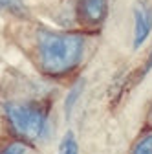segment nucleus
<instances>
[{
	"label": "nucleus",
	"instance_id": "f257e3e1",
	"mask_svg": "<svg viewBox=\"0 0 152 154\" xmlns=\"http://www.w3.org/2000/svg\"><path fill=\"white\" fill-rule=\"evenodd\" d=\"M86 44V33L39 28L35 33V50L41 72L51 79L73 73L83 64Z\"/></svg>",
	"mask_w": 152,
	"mask_h": 154
},
{
	"label": "nucleus",
	"instance_id": "f03ea898",
	"mask_svg": "<svg viewBox=\"0 0 152 154\" xmlns=\"http://www.w3.org/2000/svg\"><path fill=\"white\" fill-rule=\"evenodd\" d=\"M2 114L17 140L26 145H41L51 136L50 105L41 99H8L2 103Z\"/></svg>",
	"mask_w": 152,
	"mask_h": 154
},
{
	"label": "nucleus",
	"instance_id": "0eeeda50",
	"mask_svg": "<svg viewBox=\"0 0 152 154\" xmlns=\"http://www.w3.org/2000/svg\"><path fill=\"white\" fill-rule=\"evenodd\" d=\"M55 154H79V141L73 132H66L61 138Z\"/></svg>",
	"mask_w": 152,
	"mask_h": 154
},
{
	"label": "nucleus",
	"instance_id": "1a4fd4ad",
	"mask_svg": "<svg viewBox=\"0 0 152 154\" xmlns=\"http://www.w3.org/2000/svg\"><path fill=\"white\" fill-rule=\"evenodd\" d=\"M28 147L29 145H26L20 140H13L0 147V154H28Z\"/></svg>",
	"mask_w": 152,
	"mask_h": 154
},
{
	"label": "nucleus",
	"instance_id": "6e6552de",
	"mask_svg": "<svg viewBox=\"0 0 152 154\" xmlns=\"http://www.w3.org/2000/svg\"><path fill=\"white\" fill-rule=\"evenodd\" d=\"M0 13H11L15 17H20L26 13L24 0H0Z\"/></svg>",
	"mask_w": 152,
	"mask_h": 154
},
{
	"label": "nucleus",
	"instance_id": "7ed1b4c3",
	"mask_svg": "<svg viewBox=\"0 0 152 154\" xmlns=\"http://www.w3.org/2000/svg\"><path fill=\"white\" fill-rule=\"evenodd\" d=\"M110 11V0H77L75 2V15L79 22L92 29L99 28L108 17Z\"/></svg>",
	"mask_w": 152,
	"mask_h": 154
},
{
	"label": "nucleus",
	"instance_id": "9d476101",
	"mask_svg": "<svg viewBox=\"0 0 152 154\" xmlns=\"http://www.w3.org/2000/svg\"><path fill=\"white\" fill-rule=\"evenodd\" d=\"M150 70H152V48H150V51H148V55H147V61H145V64H143V70H141V79L143 77H147L148 73H150Z\"/></svg>",
	"mask_w": 152,
	"mask_h": 154
},
{
	"label": "nucleus",
	"instance_id": "39448f33",
	"mask_svg": "<svg viewBox=\"0 0 152 154\" xmlns=\"http://www.w3.org/2000/svg\"><path fill=\"white\" fill-rule=\"evenodd\" d=\"M83 92H84V79H77L68 90L66 94V99H64V114H66V119L71 118V114L77 106L79 99L83 97Z\"/></svg>",
	"mask_w": 152,
	"mask_h": 154
},
{
	"label": "nucleus",
	"instance_id": "20e7f679",
	"mask_svg": "<svg viewBox=\"0 0 152 154\" xmlns=\"http://www.w3.org/2000/svg\"><path fill=\"white\" fill-rule=\"evenodd\" d=\"M132 17H134L132 46H134V50H139L152 35V4L147 0H138Z\"/></svg>",
	"mask_w": 152,
	"mask_h": 154
},
{
	"label": "nucleus",
	"instance_id": "423d86ee",
	"mask_svg": "<svg viewBox=\"0 0 152 154\" xmlns=\"http://www.w3.org/2000/svg\"><path fill=\"white\" fill-rule=\"evenodd\" d=\"M128 154H152V128L139 134L136 141L132 143Z\"/></svg>",
	"mask_w": 152,
	"mask_h": 154
},
{
	"label": "nucleus",
	"instance_id": "9b49d317",
	"mask_svg": "<svg viewBox=\"0 0 152 154\" xmlns=\"http://www.w3.org/2000/svg\"><path fill=\"white\" fill-rule=\"evenodd\" d=\"M148 118H150V121H152V106H150V112H148Z\"/></svg>",
	"mask_w": 152,
	"mask_h": 154
}]
</instances>
